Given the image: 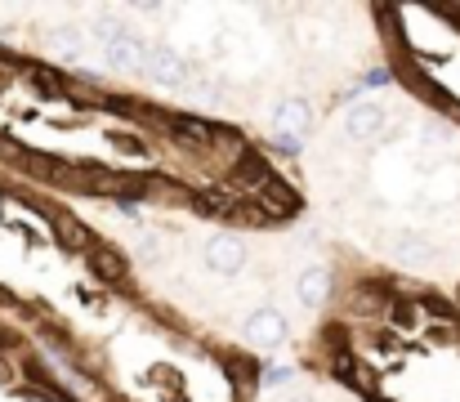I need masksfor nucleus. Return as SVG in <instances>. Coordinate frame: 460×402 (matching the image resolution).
I'll list each match as a JSON object with an SVG mask.
<instances>
[{
  "mask_svg": "<svg viewBox=\"0 0 460 402\" xmlns=\"http://www.w3.org/2000/svg\"><path fill=\"white\" fill-rule=\"evenodd\" d=\"M148 76H153L156 85H188V63L174 54V49H165V45H148Z\"/></svg>",
  "mask_w": 460,
  "mask_h": 402,
  "instance_id": "nucleus-3",
  "label": "nucleus"
},
{
  "mask_svg": "<svg viewBox=\"0 0 460 402\" xmlns=\"http://www.w3.org/2000/svg\"><path fill=\"white\" fill-rule=\"evenodd\" d=\"M269 179H273V170H269V161H264V156L242 152V156L233 161V183H242V188H264Z\"/></svg>",
  "mask_w": 460,
  "mask_h": 402,
  "instance_id": "nucleus-7",
  "label": "nucleus"
},
{
  "mask_svg": "<svg viewBox=\"0 0 460 402\" xmlns=\"http://www.w3.org/2000/svg\"><path fill=\"white\" fill-rule=\"evenodd\" d=\"M90 260H94V268H99L108 281H121V277H126V255H117L112 246H94Z\"/></svg>",
  "mask_w": 460,
  "mask_h": 402,
  "instance_id": "nucleus-11",
  "label": "nucleus"
},
{
  "mask_svg": "<svg viewBox=\"0 0 460 402\" xmlns=\"http://www.w3.org/2000/svg\"><path fill=\"white\" fill-rule=\"evenodd\" d=\"M197 215H206V219H242V201H233V197H224V192H197Z\"/></svg>",
  "mask_w": 460,
  "mask_h": 402,
  "instance_id": "nucleus-9",
  "label": "nucleus"
},
{
  "mask_svg": "<svg viewBox=\"0 0 460 402\" xmlns=\"http://www.w3.org/2000/svg\"><path fill=\"white\" fill-rule=\"evenodd\" d=\"M31 85H36V90H45V94H63V85H58L49 72H40V67H31Z\"/></svg>",
  "mask_w": 460,
  "mask_h": 402,
  "instance_id": "nucleus-14",
  "label": "nucleus"
},
{
  "mask_svg": "<svg viewBox=\"0 0 460 402\" xmlns=\"http://www.w3.org/2000/svg\"><path fill=\"white\" fill-rule=\"evenodd\" d=\"M54 228H58V237H67V242H72L76 251H85V246H94V242H90V233H85V228H81L76 219H58Z\"/></svg>",
  "mask_w": 460,
  "mask_h": 402,
  "instance_id": "nucleus-13",
  "label": "nucleus"
},
{
  "mask_svg": "<svg viewBox=\"0 0 460 402\" xmlns=\"http://www.w3.org/2000/svg\"><path fill=\"white\" fill-rule=\"evenodd\" d=\"M264 380H269V385H287V380H291V371H287V367H269V371H264Z\"/></svg>",
  "mask_w": 460,
  "mask_h": 402,
  "instance_id": "nucleus-16",
  "label": "nucleus"
},
{
  "mask_svg": "<svg viewBox=\"0 0 460 402\" xmlns=\"http://www.w3.org/2000/svg\"><path fill=\"white\" fill-rule=\"evenodd\" d=\"M112 138H117V147H121V152H144V143H139V138H130V134H112Z\"/></svg>",
  "mask_w": 460,
  "mask_h": 402,
  "instance_id": "nucleus-15",
  "label": "nucleus"
},
{
  "mask_svg": "<svg viewBox=\"0 0 460 402\" xmlns=\"http://www.w3.org/2000/svg\"><path fill=\"white\" fill-rule=\"evenodd\" d=\"M49 45H54V54H63L67 63L81 58V36H76V27H58V31L49 36Z\"/></svg>",
  "mask_w": 460,
  "mask_h": 402,
  "instance_id": "nucleus-12",
  "label": "nucleus"
},
{
  "mask_svg": "<svg viewBox=\"0 0 460 402\" xmlns=\"http://www.w3.org/2000/svg\"><path fill=\"white\" fill-rule=\"evenodd\" d=\"M260 197H264V206H269L273 215H296V210H300V197H296L282 179H269V183L260 188Z\"/></svg>",
  "mask_w": 460,
  "mask_h": 402,
  "instance_id": "nucleus-10",
  "label": "nucleus"
},
{
  "mask_svg": "<svg viewBox=\"0 0 460 402\" xmlns=\"http://www.w3.org/2000/svg\"><path fill=\"white\" fill-rule=\"evenodd\" d=\"M273 121H278V130L282 134H300L313 126V112H308L305 99H287V103H278V112H273Z\"/></svg>",
  "mask_w": 460,
  "mask_h": 402,
  "instance_id": "nucleus-8",
  "label": "nucleus"
},
{
  "mask_svg": "<svg viewBox=\"0 0 460 402\" xmlns=\"http://www.w3.org/2000/svg\"><path fill=\"white\" fill-rule=\"evenodd\" d=\"M287 317H282V308H273V304H264V308H255L246 322H242V335H246V344H255V349H278L282 340H287Z\"/></svg>",
  "mask_w": 460,
  "mask_h": 402,
  "instance_id": "nucleus-2",
  "label": "nucleus"
},
{
  "mask_svg": "<svg viewBox=\"0 0 460 402\" xmlns=\"http://www.w3.org/2000/svg\"><path fill=\"white\" fill-rule=\"evenodd\" d=\"M344 130H349V138H358V143H371L376 134L385 130V108H380V103H358V108H349Z\"/></svg>",
  "mask_w": 460,
  "mask_h": 402,
  "instance_id": "nucleus-5",
  "label": "nucleus"
},
{
  "mask_svg": "<svg viewBox=\"0 0 460 402\" xmlns=\"http://www.w3.org/2000/svg\"><path fill=\"white\" fill-rule=\"evenodd\" d=\"M326 290H331V272L322 264H308L300 268V281H296V295L305 308H322L326 304Z\"/></svg>",
  "mask_w": 460,
  "mask_h": 402,
  "instance_id": "nucleus-6",
  "label": "nucleus"
},
{
  "mask_svg": "<svg viewBox=\"0 0 460 402\" xmlns=\"http://www.w3.org/2000/svg\"><path fill=\"white\" fill-rule=\"evenodd\" d=\"M94 36L103 40V58H108V67H117V72H135V67L148 63V45H144L135 31H126V27H99Z\"/></svg>",
  "mask_w": 460,
  "mask_h": 402,
  "instance_id": "nucleus-1",
  "label": "nucleus"
},
{
  "mask_svg": "<svg viewBox=\"0 0 460 402\" xmlns=\"http://www.w3.org/2000/svg\"><path fill=\"white\" fill-rule=\"evenodd\" d=\"M206 268L219 272V277H237V272L246 268V246H242L237 237H215V242L206 246Z\"/></svg>",
  "mask_w": 460,
  "mask_h": 402,
  "instance_id": "nucleus-4",
  "label": "nucleus"
}]
</instances>
